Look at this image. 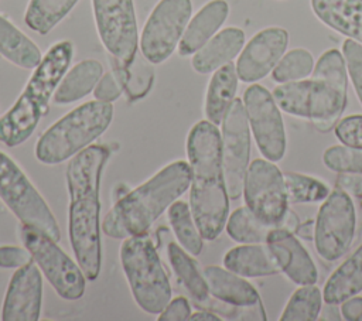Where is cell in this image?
<instances>
[{
    "mask_svg": "<svg viewBox=\"0 0 362 321\" xmlns=\"http://www.w3.org/2000/svg\"><path fill=\"white\" fill-rule=\"evenodd\" d=\"M284 181L288 202H317L324 201L329 195V188L324 182L304 174L291 171L284 173Z\"/></svg>",
    "mask_w": 362,
    "mask_h": 321,
    "instance_id": "e575fe53",
    "label": "cell"
},
{
    "mask_svg": "<svg viewBox=\"0 0 362 321\" xmlns=\"http://www.w3.org/2000/svg\"><path fill=\"white\" fill-rule=\"evenodd\" d=\"M113 106L110 102H86L48 127L38 139L35 157L42 164H59L96 140L110 124Z\"/></svg>",
    "mask_w": 362,
    "mask_h": 321,
    "instance_id": "5b68a950",
    "label": "cell"
},
{
    "mask_svg": "<svg viewBox=\"0 0 362 321\" xmlns=\"http://www.w3.org/2000/svg\"><path fill=\"white\" fill-rule=\"evenodd\" d=\"M223 266L243 277L272 276L280 272L269 246L262 243H246L230 249L223 256Z\"/></svg>",
    "mask_w": 362,
    "mask_h": 321,
    "instance_id": "d4e9b609",
    "label": "cell"
},
{
    "mask_svg": "<svg viewBox=\"0 0 362 321\" xmlns=\"http://www.w3.org/2000/svg\"><path fill=\"white\" fill-rule=\"evenodd\" d=\"M247 120L260 153L276 163L286 153V132L273 95L262 85H250L243 93Z\"/></svg>",
    "mask_w": 362,
    "mask_h": 321,
    "instance_id": "9a60e30c",
    "label": "cell"
},
{
    "mask_svg": "<svg viewBox=\"0 0 362 321\" xmlns=\"http://www.w3.org/2000/svg\"><path fill=\"white\" fill-rule=\"evenodd\" d=\"M92 8L105 48L122 65L130 64L139 45L133 0H92Z\"/></svg>",
    "mask_w": 362,
    "mask_h": 321,
    "instance_id": "4fadbf2b",
    "label": "cell"
},
{
    "mask_svg": "<svg viewBox=\"0 0 362 321\" xmlns=\"http://www.w3.org/2000/svg\"><path fill=\"white\" fill-rule=\"evenodd\" d=\"M167 255L175 274L185 286L188 293L192 296V298L195 301H202L208 298L209 290L206 281L202 273L198 270L194 259L187 255V250L175 243H170L167 246Z\"/></svg>",
    "mask_w": 362,
    "mask_h": 321,
    "instance_id": "4dcf8cb0",
    "label": "cell"
},
{
    "mask_svg": "<svg viewBox=\"0 0 362 321\" xmlns=\"http://www.w3.org/2000/svg\"><path fill=\"white\" fill-rule=\"evenodd\" d=\"M192 13L191 0H160L148 16L140 48L151 64L165 61L178 45Z\"/></svg>",
    "mask_w": 362,
    "mask_h": 321,
    "instance_id": "8fae6325",
    "label": "cell"
},
{
    "mask_svg": "<svg viewBox=\"0 0 362 321\" xmlns=\"http://www.w3.org/2000/svg\"><path fill=\"white\" fill-rule=\"evenodd\" d=\"M191 308L185 297H175L170 300L165 308L160 313L158 321H185L189 320Z\"/></svg>",
    "mask_w": 362,
    "mask_h": 321,
    "instance_id": "7bdbcfd3",
    "label": "cell"
},
{
    "mask_svg": "<svg viewBox=\"0 0 362 321\" xmlns=\"http://www.w3.org/2000/svg\"><path fill=\"white\" fill-rule=\"evenodd\" d=\"M191 165L177 160L122 197L102 221V230L113 239L147 235L153 222L189 187Z\"/></svg>",
    "mask_w": 362,
    "mask_h": 321,
    "instance_id": "3957f363",
    "label": "cell"
},
{
    "mask_svg": "<svg viewBox=\"0 0 362 321\" xmlns=\"http://www.w3.org/2000/svg\"><path fill=\"white\" fill-rule=\"evenodd\" d=\"M42 279L34 260L18 267L8 283L3 308V321H37L41 313Z\"/></svg>",
    "mask_w": 362,
    "mask_h": 321,
    "instance_id": "e0dca14e",
    "label": "cell"
},
{
    "mask_svg": "<svg viewBox=\"0 0 362 321\" xmlns=\"http://www.w3.org/2000/svg\"><path fill=\"white\" fill-rule=\"evenodd\" d=\"M202 276L206 281L209 294L221 301L235 305H252L260 301L256 288L239 274L222 269L219 266H208L204 269Z\"/></svg>",
    "mask_w": 362,
    "mask_h": 321,
    "instance_id": "cb8c5ba5",
    "label": "cell"
},
{
    "mask_svg": "<svg viewBox=\"0 0 362 321\" xmlns=\"http://www.w3.org/2000/svg\"><path fill=\"white\" fill-rule=\"evenodd\" d=\"M341 314L346 321H362V297H349L342 301Z\"/></svg>",
    "mask_w": 362,
    "mask_h": 321,
    "instance_id": "ee69618b",
    "label": "cell"
},
{
    "mask_svg": "<svg viewBox=\"0 0 362 321\" xmlns=\"http://www.w3.org/2000/svg\"><path fill=\"white\" fill-rule=\"evenodd\" d=\"M144 57H139L137 54L132 59L130 64L122 65L124 91L129 100H137L143 98L151 88L154 81V72Z\"/></svg>",
    "mask_w": 362,
    "mask_h": 321,
    "instance_id": "d590c367",
    "label": "cell"
},
{
    "mask_svg": "<svg viewBox=\"0 0 362 321\" xmlns=\"http://www.w3.org/2000/svg\"><path fill=\"white\" fill-rule=\"evenodd\" d=\"M337 185L345 191H349L355 197L361 198V202H362V174L361 175H351V174L345 175V174L339 173Z\"/></svg>",
    "mask_w": 362,
    "mask_h": 321,
    "instance_id": "f6af8a7d",
    "label": "cell"
},
{
    "mask_svg": "<svg viewBox=\"0 0 362 321\" xmlns=\"http://www.w3.org/2000/svg\"><path fill=\"white\" fill-rule=\"evenodd\" d=\"M78 3V0H30L25 24L35 33L48 34Z\"/></svg>",
    "mask_w": 362,
    "mask_h": 321,
    "instance_id": "f546056e",
    "label": "cell"
},
{
    "mask_svg": "<svg viewBox=\"0 0 362 321\" xmlns=\"http://www.w3.org/2000/svg\"><path fill=\"white\" fill-rule=\"evenodd\" d=\"M189 320H192V321H219L221 318L218 315H215V313H212L209 310H204V311H197V313L191 314Z\"/></svg>",
    "mask_w": 362,
    "mask_h": 321,
    "instance_id": "7dc6e473",
    "label": "cell"
},
{
    "mask_svg": "<svg viewBox=\"0 0 362 321\" xmlns=\"http://www.w3.org/2000/svg\"><path fill=\"white\" fill-rule=\"evenodd\" d=\"M123 89H124V82H123L122 68H115V71L100 76V79L98 81L93 89V96L98 100L112 103L120 96Z\"/></svg>",
    "mask_w": 362,
    "mask_h": 321,
    "instance_id": "ab89813d",
    "label": "cell"
},
{
    "mask_svg": "<svg viewBox=\"0 0 362 321\" xmlns=\"http://www.w3.org/2000/svg\"><path fill=\"white\" fill-rule=\"evenodd\" d=\"M109 154L110 153L105 146L92 144L69 160L65 174L69 198L92 189L99 191L102 170Z\"/></svg>",
    "mask_w": 362,
    "mask_h": 321,
    "instance_id": "d6986e66",
    "label": "cell"
},
{
    "mask_svg": "<svg viewBox=\"0 0 362 321\" xmlns=\"http://www.w3.org/2000/svg\"><path fill=\"white\" fill-rule=\"evenodd\" d=\"M74 55L69 41L55 42L34 68L23 93L16 103L0 116V141L8 147L24 143L48 112L51 95L64 78Z\"/></svg>",
    "mask_w": 362,
    "mask_h": 321,
    "instance_id": "277c9868",
    "label": "cell"
},
{
    "mask_svg": "<svg viewBox=\"0 0 362 321\" xmlns=\"http://www.w3.org/2000/svg\"><path fill=\"white\" fill-rule=\"evenodd\" d=\"M187 154L192 171L189 208L202 238L214 240L229 214L218 127L209 120L195 123L187 139Z\"/></svg>",
    "mask_w": 362,
    "mask_h": 321,
    "instance_id": "6da1fadb",
    "label": "cell"
},
{
    "mask_svg": "<svg viewBox=\"0 0 362 321\" xmlns=\"http://www.w3.org/2000/svg\"><path fill=\"white\" fill-rule=\"evenodd\" d=\"M20 235L57 294L65 300H79L85 293L86 279L79 264L45 233L21 223Z\"/></svg>",
    "mask_w": 362,
    "mask_h": 321,
    "instance_id": "ba28073f",
    "label": "cell"
},
{
    "mask_svg": "<svg viewBox=\"0 0 362 321\" xmlns=\"http://www.w3.org/2000/svg\"><path fill=\"white\" fill-rule=\"evenodd\" d=\"M0 55L25 69L35 68L42 59L40 48L3 16H0Z\"/></svg>",
    "mask_w": 362,
    "mask_h": 321,
    "instance_id": "f1b7e54d",
    "label": "cell"
},
{
    "mask_svg": "<svg viewBox=\"0 0 362 321\" xmlns=\"http://www.w3.org/2000/svg\"><path fill=\"white\" fill-rule=\"evenodd\" d=\"M197 307L204 310H209L215 314H222L228 320H255V321H264L266 314L262 305V300L252 304V305H235L230 303L221 301L215 297H208L202 301H195Z\"/></svg>",
    "mask_w": 362,
    "mask_h": 321,
    "instance_id": "74e56055",
    "label": "cell"
},
{
    "mask_svg": "<svg viewBox=\"0 0 362 321\" xmlns=\"http://www.w3.org/2000/svg\"><path fill=\"white\" fill-rule=\"evenodd\" d=\"M346 64L338 49L325 51L313 69V78L286 82L274 88L277 106L288 115L310 119L317 130L328 132L346 105Z\"/></svg>",
    "mask_w": 362,
    "mask_h": 321,
    "instance_id": "7a4b0ae2",
    "label": "cell"
},
{
    "mask_svg": "<svg viewBox=\"0 0 362 321\" xmlns=\"http://www.w3.org/2000/svg\"><path fill=\"white\" fill-rule=\"evenodd\" d=\"M238 79L236 66L232 62H228L214 72L208 83L205 96V116L206 120L215 126L222 123L230 103L235 99Z\"/></svg>",
    "mask_w": 362,
    "mask_h": 321,
    "instance_id": "484cf974",
    "label": "cell"
},
{
    "mask_svg": "<svg viewBox=\"0 0 362 321\" xmlns=\"http://www.w3.org/2000/svg\"><path fill=\"white\" fill-rule=\"evenodd\" d=\"M324 164L342 174H362V148L349 146H332L324 151Z\"/></svg>",
    "mask_w": 362,
    "mask_h": 321,
    "instance_id": "8d00e7d4",
    "label": "cell"
},
{
    "mask_svg": "<svg viewBox=\"0 0 362 321\" xmlns=\"http://www.w3.org/2000/svg\"><path fill=\"white\" fill-rule=\"evenodd\" d=\"M314 58L304 48H294L284 54L272 71V78L279 83L300 81L313 74Z\"/></svg>",
    "mask_w": 362,
    "mask_h": 321,
    "instance_id": "836d02e7",
    "label": "cell"
},
{
    "mask_svg": "<svg viewBox=\"0 0 362 321\" xmlns=\"http://www.w3.org/2000/svg\"><path fill=\"white\" fill-rule=\"evenodd\" d=\"M245 33L238 27H228L215 34L192 57V68L198 74L215 72L230 62L243 48Z\"/></svg>",
    "mask_w": 362,
    "mask_h": 321,
    "instance_id": "7402d4cb",
    "label": "cell"
},
{
    "mask_svg": "<svg viewBox=\"0 0 362 321\" xmlns=\"http://www.w3.org/2000/svg\"><path fill=\"white\" fill-rule=\"evenodd\" d=\"M266 245L273 253L280 270H283L291 281L300 286L314 284L317 281V267L291 230L284 228L273 229L267 236Z\"/></svg>",
    "mask_w": 362,
    "mask_h": 321,
    "instance_id": "ac0fdd59",
    "label": "cell"
},
{
    "mask_svg": "<svg viewBox=\"0 0 362 321\" xmlns=\"http://www.w3.org/2000/svg\"><path fill=\"white\" fill-rule=\"evenodd\" d=\"M0 198L23 225L45 233L55 242L61 239L49 206L23 170L3 151H0Z\"/></svg>",
    "mask_w": 362,
    "mask_h": 321,
    "instance_id": "52a82bcc",
    "label": "cell"
},
{
    "mask_svg": "<svg viewBox=\"0 0 362 321\" xmlns=\"http://www.w3.org/2000/svg\"><path fill=\"white\" fill-rule=\"evenodd\" d=\"M168 221L180 242V245L192 256H198L202 250V235L194 221L191 208L182 202L175 201L170 205Z\"/></svg>",
    "mask_w": 362,
    "mask_h": 321,
    "instance_id": "1f68e13d",
    "label": "cell"
},
{
    "mask_svg": "<svg viewBox=\"0 0 362 321\" xmlns=\"http://www.w3.org/2000/svg\"><path fill=\"white\" fill-rule=\"evenodd\" d=\"M311 8L325 25L362 44V0H311Z\"/></svg>",
    "mask_w": 362,
    "mask_h": 321,
    "instance_id": "603a6c76",
    "label": "cell"
},
{
    "mask_svg": "<svg viewBox=\"0 0 362 321\" xmlns=\"http://www.w3.org/2000/svg\"><path fill=\"white\" fill-rule=\"evenodd\" d=\"M120 262L137 305L148 314H160L171 298V286L150 238H126Z\"/></svg>",
    "mask_w": 362,
    "mask_h": 321,
    "instance_id": "8992f818",
    "label": "cell"
},
{
    "mask_svg": "<svg viewBox=\"0 0 362 321\" xmlns=\"http://www.w3.org/2000/svg\"><path fill=\"white\" fill-rule=\"evenodd\" d=\"M337 139L349 147L362 148V115L344 117L335 126Z\"/></svg>",
    "mask_w": 362,
    "mask_h": 321,
    "instance_id": "60d3db41",
    "label": "cell"
},
{
    "mask_svg": "<svg viewBox=\"0 0 362 321\" xmlns=\"http://www.w3.org/2000/svg\"><path fill=\"white\" fill-rule=\"evenodd\" d=\"M355 206L349 194L337 188L324 199L317 215L314 228V243L318 255L329 262L342 257L355 233Z\"/></svg>",
    "mask_w": 362,
    "mask_h": 321,
    "instance_id": "30bf717a",
    "label": "cell"
},
{
    "mask_svg": "<svg viewBox=\"0 0 362 321\" xmlns=\"http://www.w3.org/2000/svg\"><path fill=\"white\" fill-rule=\"evenodd\" d=\"M314 228H315V222L313 221H307L303 223H298V226L296 228L294 233L303 239H313L314 238Z\"/></svg>",
    "mask_w": 362,
    "mask_h": 321,
    "instance_id": "bcb514c9",
    "label": "cell"
},
{
    "mask_svg": "<svg viewBox=\"0 0 362 321\" xmlns=\"http://www.w3.org/2000/svg\"><path fill=\"white\" fill-rule=\"evenodd\" d=\"M298 216L288 208L283 221L269 223L255 215L247 206H240L232 212L226 222L228 235L239 243H266L269 233L276 228L294 232L298 226Z\"/></svg>",
    "mask_w": 362,
    "mask_h": 321,
    "instance_id": "44dd1931",
    "label": "cell"
},
{
    "mask_svg": "<svg viewBox=\"0 0 362 321\" xmlns=\"http://www.w3.org/2000/svg\"><path fill=\"white\" fill-rule=\"evenodd\" d=\"M103 74V66L96 59H85L78 62L64 75L54 92L57 105L72 103L90 93Z\"/></svg>",
    "mask_w": 362,
    "mask_h": 321,
    "instance_id": "4316f807",
    "label": "cell"
},
{
    "mask_svg": "<svg viewBox=\"0 0 362 321\" xmlns=\"http://www.w3.org/2000/svg\"><path fill=\"white\" fill-rule=\"evenodd\" d=\"M34 257L30 250L18 246H0V267L18 269L33 262Z\"/></svg>",
    "mask_w": 362,
    "mask_h": 321,
    "instance_id": "b9f144b4",
    "label": "cell"
},
{
    "mask_svg": "<svg viewBox=\"0 0 362 321\" xmlns=\"http://www.w3.org/2000/svg\"><path fill=\"white\" fill-rule=\"evenodd\" d=\"M229 14V6L225 0H211L188 23L180 42L178 54L188 57L195 54L208 42L221 28Z\"/></svg>",
    "mask_w": 362,
    "mask_h": 321,
    "instance_id": "ffe728a7",
    "label": "cell"
},
{
    "mask_svg": "<svg viewBox=\"0 0 362 321\" xmlns=\"http://www.w3.org/2000/svg\"><path fill=\"white\" fill-rule=\"evenodd\" d=\"M362 291V245L327 280L322 298L328 304H339Z\"/></svg>",
    "mask_w": 362,
    "mask_h": 321,
    "instance_id": "83f0119b",
    "label": "cell"
},
{
    "mask_svg": "<svg viewBox=\"0 0 362 321\" xmlns=\"http://www.w3.org/2000/svg\"><path fill=\"white\" fill-rule=\"evenodd\" d=\"M335 305L337 304H328L327 303V307L322 311L324 315H321L318 318H321V320H339L337 315H332V314H339V311L335 308Z\"/></svg>",
    "mask_w": 362,
    "mask_h": 321,
    "instance_id": "c3c4849f",
    "label": "cell"
},
{
    "mask_svg": "<svg viewBox=\"0 0 362 321\" xmlns=\"http://www.w3.org/2000/svg\"><path fill=\"white\" fill-rule=\"evenodd\" d=\"M322 307V294L318 287L313 284L301 286L290 297L281 321H315Z\"/></svg>",
    "mask_w": 362,
    "mask_h": 321,
    "instance_id": "d6a6232c",
    "label": "cell"
},
{
    "mask_svg": "<svg viewBox=\"0 0 362 321\" xmlns=\"http://www.w3.org/2000/svg\"><path fill=\"white\" fill-rule=\"evenodd\" d=\"M221 141L226 191L230 199H238L243 192L250 156L249 120L239 98L233 99L222 120Z\"/></svg>",
    "mask_w": 362,
    "mask_h": 321,
    "instance_id": "7c38bea8",
    "label": "cell"
},
{
    "mask_svg": "<svg viewBox=\"0 0 362 321\" xmlns=\"http://www.w3.org/2000/svg\"><path fill=\"white\" fill-rule=\"evenodd\" d=\"M288 45V33L280 27H269L255 34L245 45L236 62V74L242 82H256L267 76L283 57Z\"/></svg>",
    "mask_w": 362,
    "mask_h": 321,
    "instance_id": "2e32d148",
    "label": "cell"
},
{
    "mask_svg": "<svg viewBox=\"0 0 362 321\" xmlns=\"http://www.w3.org/2000/svg\"><path fill=\"white\" fill-rule=\"evenodd\" d=\"M69 199V240L76 262L85 277L93 281L100 273L102 263L99 235V191H86Z\"/></svg>",
    "mask_w": 362,
    "mask_h": 321,
    "instance_id": "9c48e42d",
    "label": "cell"
},
{
    "mask_svg": "<svg viewBox=\"0 0 362 321\" xmlns=\"http://www.w3.org/2000/svg\"><path fill=\"white\" fill-rule=\"evenodd\" d=\"M342 54L355 92L362 105V44L348 38L342 44Z\"/></svg>",
    "mask_w": 362,
    "mask_h": 321,
    "instance_id": "f35d334b",
    "label": "cell"
},
{
    "mask_svg": "<svg viewBox=\"0 0 362 321\" xmlns=\"http://www.w3.org/2000/svg\"><path fill=\"white\" fill-rule=\"evenodd\" d=\"M246 206L262 221L281 222L288 206L284 175L270 160L256 158L250 163L243 185Z\"/></svg>",
    "mask_w": 362,
    "mask_h": 321,
    "instance_id": "5bb4252c",
    "label": "cell"
}]
</instances>
